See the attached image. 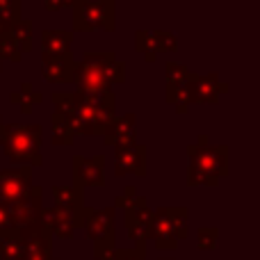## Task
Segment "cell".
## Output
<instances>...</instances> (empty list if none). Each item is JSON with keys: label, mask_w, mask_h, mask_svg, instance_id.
Wrapping results in <instances>:
<instances>
[{"label": "cell", "mask_w": 260, "mask_h": 260, "mask_svg": "<svg viewBox=\"0 0 260 260\" xmlns=\"http://www.w3.org/2000/svg\"><path fill=\"white\" fill-rule=\"evenodd\" d=\"M0 16L14 23L21 16V0H0Z\"/></svg>", "instance_id": "obj_30"}, {"label": "cell", "mask_w": 260, "mask_h": 260, "mask_svg": "<svg viewBox=\"0 0 260 260\" xmlns=\"http://www.w3.org/2000/svg\"><path fill=\"white\" fill-rule=\"evenodd\" d=\"M117 208L108 206L101 208V210H94V208L87 206L85 208V217H82V229H85V235L94 242V256L103 249L117 244V215H114Z\"/></svg>", "instance_id": "obj_6"}, {"label": "cell", "mask_w": 260, "mask_h": 260, "mask_svg": "<svg viewBox=\"0 0 260 260\" xmlns=\"http://www.w3.org/2000/svg\"><path fill=\"white\" fill-rule=\"evenodd\" d=\"M41 144H44V128L39 123H3L0 126V148L16 165H44Z\"/></svg>", "instance_id": "obj_3"}, {"label": "cell", "mask_w": 260, "mask_h": 260, "mask_svg": "<svg viewBox=\"0 0 260 260\" xmlns=\"http://www.w3.org/2000/svg\"><path fill=\"white\" fill-rule=\"evenodd\" d=\"M229 91V85L219 80L217 73H208V76L194 78V103H210L215 105L221 94Z\"/></svg>", "instance_id": "obj_17"}, {"label": "cell", "mask_w": 260, "mask_h": 260, "mask_svg": "<svg viewBox=\"0 0 260 260\" xmlns=\"http://www.w3.org/2000/svg\"><path fill=\"white\" fill-rule=\"evenodd\" d=\"M32 187V167L21 165L0 171V201L9 203L21 199Z\"/></svg>", "instance_id": "obj_11"}, {"label": "cell", "mask_w": 260, "mask_h": 260, "mask_svg": "<svg viewBox=\"0 0 260 260\" xmlns=\"http://www.w3.org/2000/svg\"><path fill=\"white\" fill-rule=\"evenodd\" d=\"M25 247L18 229H7L0 233V260H23Z\"/></svg>", "instance_id": "obj_20"}, {"label": "cell", "mask_w": 260, "mask_h": 260, "mask_svg": "<svg viewBox=\"0 0 260 260\" xmlns=\"http://www.w3.org/2000/svg\"><path fill=\"white\" fill-rule=\"evenodd\" d=\"M123 221L126 231L135 244H146L151 240V226H153V210L148 208L146 197H135L123 206Z\"/></svg>", "instance_id": "obj_7"}, {"label": "cell", "mask_w": 260, "mask_h": 260, "mask_svg": "<svg viewBox=\"0 0 260 260\" xmlns=\"http://www.w3.org/2000/svg\"><path fill=\"white\" fill-rule=\"evenodd\" d=\"M50 130H53L50 142H53L55 146H71L73 139H76V133H73V126H71V119H69L67 114L53 112V117H50Z\"/></svg>", "instance_id": "obj_21"}, {"label": "cell", "mask_w": 260, "mask_h": 260, "mask_svg": "<svg viewBox=\"0 0 260 260\" xmlns=\"http://www.w3.org/2000/svg\"><path fill=\"white\" fill-rule=\"evenodd\" d=\"M21 57H23V53L18 50V46L14 44L7 35H5L3 39H0V59H7V62L18 64L21 62Z\"/></svg>", "instance_id": "obj_29"}, {"label": "cell", "mask_w": 260, "mask_h": 260, "mask_svg": "<svg viewBox=\"0 0 260 260\" xmlns=\"http://www.w3.org/2000/svg\"><path fill=\"white\" fill-rule=\"evenodd\" d=\"M76 59L71 53L62 55H41V71H44L46 82L50 85H67L73 82V73H76Z\"/></svg>", "instance_id": "obj_12"}, {"label": "cell", "mask_w": 260, "mask_h": 260, "mask_svg": "<svg viewBox=\"0 0 260 260\" xmlns=\"http://www.w3.org/2000/svg\"><path fill=\"white\" fill-rule=\"evenodd\" d=\"M165 73H167V85L189 82V80H194V78H197V73H192L187 67H183V64H176V62H167Z\"/></svg>", "instance_id": "obj_25"}, {"label": "cell", "mask_w": 260, "mask_h": 260, "mask_svg": "<svg viewBox=\"0 0 260 260\" xmlns=\"http://www.w3.org/2000/svg\"><path fill=\"white\" fill-rule=\"evenodd\" d=\"M44 5L50 12H57V9H62V7H73L76 0H44Z\"/></svg>", "instance_id": "obj_33"}, {"label": "cell", "mask_w": 260, "mask_h": 260, "mask_svg": "<svg viewBox=\"0 0 260 260\" xmlns=\"http://www.w3.org/2000/svg\"><path fill=\"white\" fill-rule=\"evenodd\" d=\"M135 197H137V187L128 185V187H123V194H119V197L114 199V208H123L128 201H133Z\"/></svg>", "instance_id": "obj_32"}, {"label": "cell", "mask_w": 260, "mask_h": 260, "mask_svg": "<svg viewBox=\"0 0 260 260\" xmlns=\"http://www.w3.org/2000/svg\"><path fill=\"white\" fill-rule=\"evenodd\" d=\"M71 41H73L71 30H46L41 35V48H44V55H62L69 53Z\"/></svg>", "instance_id": "obj_19"}, {"label": "cell", "mask_w": 260, "mask_h": 260, "mask_svg": "<svg viewBox=\"0 0 260 260\" xmlns=\"http://www.w3.org/2000/svg\"><path fill=\"white\" fill-rule=\"evenodd\" d=\"M53 199H55V208L69 212L76 219V224L82 226V217H85V208H87L82 189L73 187V185H55Z\"/></svg>", "instance_id": "obj_15"}, {"label": "cell", "mask_w": 260, "mask_h": 260, "mask_svg": "<svg viewBox=\"0 0 260 260\" xmlns=\"http://www.w3.org/2000/svg\"><path fill=\"white\" fill-rule=\"evenodd\" d=\"M189 210L183 206L176 208H157L153 210V226H151V240L157 251H176L178 242L189 235L187 226Z\"/></svg>", "instance_id": "obj_4"}, {"label": "cell", "mask_w": 260, "mask_h": 260, "mask_svg": "<svg viewBox=\"0 0 260 260\" xmlns=\"http://www.w3.org/2000/svg\"><path fill=\"white\" fill-rule=\"evenodd\" d=\"M157 260H174V258H157Z\"/></svg>", "instance_id": "obj_36"}, {"label": "cell", "mask_w": 260, "mask_h": 260, "mask_svg": "<svg viewBox=\"0 0 260 260\" xmlns=\"http://www.w3.org/2000/svg\"><path fill=\"white\" fill-rule=\"evenodd\" d=\"M7 37L18 46L21 53H27V50L32 48V21H27V18L25 21H23V18L14 21L12 25H9Z\"/></svg>", "instance_id": "obj_23"}, {"label": "cell", "mask_w": 260, "mask_h": 260, "mask_svg": "<svg viewBox=\"0 0 260 260\" xmlns=\"http://www.w3.org/2000/svg\"><path fill=\"white\" fill-rule=\"evenodd\" d=\"M50 101L55 105V112H59V114L71 117L73 110H76V91H55L50 96Z\"/></svg>", "instance_id": "obj_27"}, {"label": "cell", "mask_w": 260, "mask_h": 260, "mask_svg": "<svg viewBox=\"0 0 260 260\" xmlns=\"http://www.w3.org/2000/svg\"><path fill=\"white\" fill-rule=\"evenodd\" d=\"M0 126H3V117H0Z\"/></svg>", "instance_id": "obj_37"}, {"label": "cell", "mask_w": 260, "mask_h": 260, "mask_svg": "<svg viewBox=\"0 0 260 260\" xmlns=\"http://www.w3.org/2000/svg\"><path fill=\"white\" fill-rule=\"evenodd\" d=\"M23 238V247H25V256L23 260H37V258H50L53 256V235L41 221L30 226L18 229Z\"/></svg>", "instance_id": "obj_10"}, {"label": "cell", "mask_w": 260, "mask_h": 260, "mask_svg": "<svg viewBox=\"0 0 260 260\" xmlns=\"http://www.w3.org/2000/svg\"><path fill=\"white\" fill-rule=\"evenodd\" d=\"M39 221L50 231L53 238H59V240H71L73 233H76V229H78L76 219H73L69 212L59 210V208H55V206L53 208H44Z\"/></svg>", "instance_id": "obj_16"}, {"label": "cell", "mask_w": 260, "mask_h": 260, "mask_svg": "<svg viewBox=\"0 0 260 260\" xmlns=\"http://www.w3.org/2000/svg\"><path fill=\"white\" fill-rule=\"evenodd\" d=\"M126 253H128V249H121V247H117V244H112V247L99 251L94 258H99V260H126Z\"/></svg>", "instance_id": "obj_31"}, {"label": "cell", "mask_w": 260, "mask_h": 260, "mask_svg": "<svg viewBox=\"0 0 260 260\" xmlns=\"http://www.w3.org/2000/svg\"><path fill=\"white\" fill-rule=\"evenodd\" d=\"M103 142L105 146H114V151L137 144V117L135 114H123V117L114 119L103 130Z\"/></svg>", "instance_id": "obj_13"}, {"label": "cell", "mask_w": 260, "mask_h": 260, "mask_svg": "<svg viewBox=\"0 0 260 260\" xmlns=\"http://www.w3.org/2000/svg\"><path fill=\"white\" fill-rule=\"evenodd\" d=\"M135 48L144 55V59H146V62H155L157 50H155V44H153V35H151V32L139 30L137 35H135Z\"/></svg>", "instance_id": "obj_24"}, {"label": "cell", "mask_w": 260, "mask_h": 260, "mask_svg": "<svg viewBox=\"0 0 260 260\" xmlns=\"http://www.w3.org/2000/svg\"><path fill=\"white\" fill-rule=\"evenodd\" d=\"M153 44H155L157 53H174V50L178 48V41H176L174 32H167V30L153 32Z\"/></svg>", "instance_id": "obj_28"}, {"label": "cell", "mask_w": 260, "mask_h": 260, "mask_svg": "<svg viewBox=\"0 0 260 260\" xmlns=\"http://www.w3.org/2000/svg\"><path fill=\"white\" fill-rule=\"evenodd\" d=\"M73 82L78 91H112L114 85L126 82V64L119 62L114 53H85L80 64H76Z\"/></svg>", "instance_id": "obj_1"}, {"label": "cell", "mask_w": 260, "mask_h": 260, "mask_svg": "<svg viewBox=\"0 0 260 260\" xmlns=\"http://www.w3.org/2000/svg\"><path fill=\"white\" fill-rule=\"evenodd\" d=\"M117 3L114 0H76L73 5V30L78 32H91V30H105L112 32L117 21Z\"/></svg>", "instance_id": "obj_5"}, {"label": "cell", "mask_w": 260, "mask_h": 260, "mask_svg": "<svg viewBox=\"0 0 260 260\" xmlns=\"http://www.w3.org/2000/svg\"><path fill=\"white\" fill-rule=\"evenodd\" d=\"M219 240V229L217 226H201L197 231V247L199 251H212Z\"/></svg>", "instance_id": "obj_26"}, {"label": "cell", "mask_w": 260, "mask_h": 260, "mask_svg": "<svg viewBox=\"0 0 260 260\" xmlns=\"http://www.w3.org/2000/svg\"><path fill=\"white\" fill-rule=\"evenodd\" d=\"M167 103H171L178 114H185L194 103V80L167 85Z\"/></svg>", "instance_id": "obj_18"}, {"label": "cell", "mask_w": 260, "mask_h": 260, "mask_svg": "<svg viewBox=\"0 0 260 260\" xmlns=\"http://www.w3.org/2000/svg\"><path fill=\"white\" fill-rule=\"evenodd\" d=\"M7 206V215L14 229H23V226L37 224L44 212V189L32 185L21 199L5 203Z\"/></svg>", "instance_id": "obj_8"}, {"label": "cell", "mask_w": 260, "mask_h": 260, "mask_svg": "<svg viewBox=\"0 0 260 260\" xmlns=\"http://www.w3.org/2000/svg\"><path fill=\"white\" fill-rule=\"evenodd\" d=\"M114 155V176H146V146L133 144L128 148H117Z\"/></svg>", "instance_id": "obj_14"}, {"label": "cell", "mask_w": 260, "mask_h": 260, "mask_svg": "<svg viewBox=\"0 0 260 260\" xmlns=\"http://www.w3.org/2000/svg\"><path fill=\"white\" fill-rule=\"evenodd\" d=\"M7 229H14L12 221H9V215H7V206H5L3 201H0V233Z\"/></svg>", "instance_id": "obj_34"}, {"label": "cell", "mask_w": 260, "mask_h": 260, "mask_svg": "<svg viewBox=\"0 0 260 260\" xmlns=\"http://www.w3.org/2000/svg\"><path fill=\"white\" fill-rule=\"evenodd\" d=\"M9 103H12V105H18L23 114H30L35 105L44 103V94H39V91L32 89L30 82H23L21 89H18V91H12V94H9Z\"/></svg>", "instance_id": "obj_22"}, {"label": "cell", "mask_w": 260, "mask_h": 260, "mask_svg": "<svg viewBox=\"0 0 260 260\" xmlns=\"http://www.w3.org/2000/svg\"><path fill=\"white\" fill-rule=\"evenodd\" d=\"M9 25H12V23H9V21H5V18L0 16V39H3V37L9 32Z\"/></svg>", "instance_id": "obj_35"}, {"label": "cell", "mask_w": 260, "mask_h": 260, "mask_svg": "<svg viewBox=\"0 0 260 260\" xmlns=\"http://www.w3.org/2000/svg\"><path fill=\"white\" fill-rule=\"evenodd\" d=\"M0 69H3V59H0Z\"/></svg>", "instance_id": "obj_38"}, {"label": "cell", "mask_w": 260, "mask_h": 260, "mask_svg": "<svg viewBox=\"0 0 260 260\" xmlns=\"http://www.w3.org/2000/svg\"><path fill=\"white\" fill-rule=\"evenodd\" d=\"M189 155V174L187 183L192 187L206 185V187H217L221 178L229 176V146L217 144L212 146L208 142V135H201L197 144L187 146Z\"/></svg>", "instance_id": "obj_2"}, {"label": "cell", "mask_w": 260, "mask_h": 260, "mask_svg": "<svg viewBox=\"0 0 260 260\" xmlns=\"http://www.w3.org/2000/svg\"><path fill=\"white\" fill-rule=\"evenodd\" d=\"M73 187H105V155L73 157Z\"/></svg>", "instance_id": "obj_9"}]
</instances>
